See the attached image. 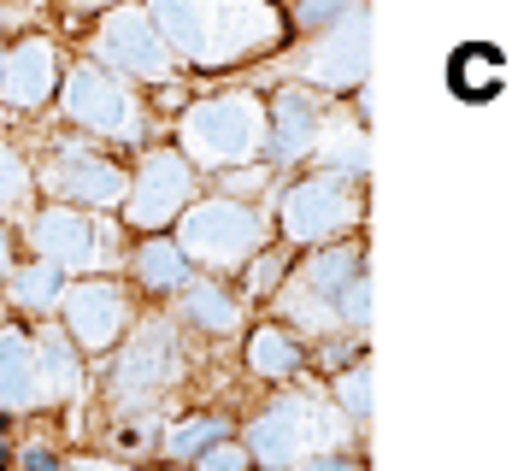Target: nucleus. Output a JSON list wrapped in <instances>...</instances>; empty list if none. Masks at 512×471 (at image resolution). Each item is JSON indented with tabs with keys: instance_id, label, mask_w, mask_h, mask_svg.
Here are the masks:
<instances>
[{
	"instance_id": "39448f33",
	"label": "nucleus",
	"mask_w": 512,
	"mask_h": 471,
	"mask_svg": "<svg viewBox=\"0 0 512 471\" xmlns=\"http://www.w3.org/2000/svg\"><path fill=\"white\" fill-rule=\"evenodd\" d=\"M65 112H71L77 124H89V130H106V136H142L136 101L124 95V83L101 77L95 65H83V71L65 77Z\"/></svg>"
},
{
	"instance_id": "cd10ccee",
	"label": "nucleus",
	"mask_w": 512,
	"mask_h": 471,
	"mask_svg": "<svg viewBox=\"0 0 512 471\" xmlns=\"http://www.w3.org/2000/svg\"><path fill=\"white\" fill-rule=\"evenodd\" d=\"M24 183H30L24 159L12 154V148H0V207H6V201H18V195H24Z\"/></svg>"
},
{
	"instance_id": "0eeeda50",
	"label": "nucleus",
	"mask_w": 512,
	"mask_h": 471,
	"mask_svg": "<svg viewBox=\"0 0 512 471\" xmlns=\"http://www.w3.org/2000/svg\"><path fill=\"white\" fill-rule=\"evenodd\" d=\"M348 218H354V195L342 189V177H307V183H295L289 201H283V224H289L295 242L336 236Z\"/></svg>"
},
{
	"instance_id": "f3484780",
	"label": "nucleus",
	"mask_w": 512,
	"mask_h": 471,
	"mask_svg": "<svg viewBox=\"0 0 512 471\" xmlns=\"http://www.w3.org/2000/svg\"><path fill=\"white\" fill-rule=\"evenodd\" d=\"M36 377H42V395H53V401L77 395V354H71L65 330H42L36 336Z\"/></svg>"
},
{
	"instance_id": "20e7f679",
	"label": "nucleus",
	"mask_w": 512,
	"mask_h": 471,
	"mask_svg": "<svg viewBox=\"0 0 512 471\" xmlns=\"http://www.w3.org/2000/svg\"><path fill=\"white\" fill-rule=\"evenodd\" d=\"M277 36V12L271 6H201V36H195V59L201 65H230L242 53L265 48Z\"/></svg>"
},
{
	"instance_id": "c9c22d12",
	"label": "nucleus",
	"mask_w": 512,
	"mask_h": 471,
	"mask_svg": "<svg viewBox=\"0 0 512 471\" xmlns=\"http://www.w3.org/2000/svg\"><path fill=\"white\" fill-rule=\"evenodd\" d=\"M0 71H6V59H0Z\"/></svg>"
},
{
	"instance_id": "b1692460",
	"label": "nucleus",
	"mask_w": 512,
	"mask_h": 471,
	"mask_svg": "<svg viewBox=\"0 0 512 471\" xmlns=\"http://www.w3.org/2000/svg\"><path fill=\"white\" fill-rule=\"evenodd\" d=\"M318 159H330V165H342V171H365V136H359V130H330V136L318 142Z\"/></svg>"
},
{
	"instance_id": "4468645a",
	"label": "nucleus",
	"mask_w": 512,
	"mask_h": 471,
	"mask_svg": "<svg viewBox=\"0 0 512 471\" xmlns=\"http://www.w3.org/2000/svg\"><path fill=\"white\" fill-rule=\"evenodd\" d=\"M53 195H71V201H89V207H112L118 195H124V177L112 171V165H101V159H65L59 171L48 177Z\"/></svg>"
},
{
	"instance_id": "473e14b6",
	"label": "nucleus",
	"mask_w": 512,
	"mask_h": 471,
	"mask_svg": "<svg viewBox=\"0 0 512 471\" xmlns=\"http://www.w3.org/2000/svg\"><path fill=\"white\" fill-rule=\"evenodd\" d=\"M71 471H124V466H106V460H77Z\"/></svg>"
},
{
	"instance_id": "1a4fd4ad",
	"label": "nucleus",
	"mask_w": 512,
	"mask_h": 471,
	"mask_svg": "<svg viewBox=\"0 0 512 471\" xmlns=\"http://www.w3.org/2000/svg\"><path fill=\"white\" fill-rule=\"evenodd\" d=\"M106 230H95L89 218L77 212H42L30 224V242L42 248V260L59 265V271H83V265H101L106 260Z\"/></svg>"
},
{
	"instance_id": "2f4dec72",
	"label": "nucleus",
	"mask_w": 512,
	"mask_h": 471,
	"mask_svg": "<svg viewBox=\"0 0 512 471\" xmlns=\"http://www.w3.org/2000/svg\"><path fill=\"white\" fill-rule=\"evenodd\" d=\"M301 471H359V466H348V460H307Z\"/></svg>"
},
{
	"instance_id": "393cba45",
	"label": "nucleus",
	"mask_w": 512,
	"mask_h": 471,
	"mask_svg": "<svg viewBox=\"0 0 512 471\" xmlns=\"http://www.w3.org/2000/svg\"><path fill=\"white\" fill-rule=\"evenodd\" d=\"M218 436H224V424H212V419H189L183 430H171V436H165V448H171V454H201V448H212Z\"/></svg>"
},
{
	"instance_id": "9b49d317",
	"label": "nucleus",
	"mask_w": 512,
	"mask_h": 471,
	"mask_svg": "<svg viewBox=\"0 0 512 471\" xmlns=\"http://www.w3.org/2000/svg\"><path fill=\"white\" fill-rule=\"evenodd\" d=\"M65 301V324L83 348H112L118 330H124V295L112 283H77L59 295Z\"/></svg>"
},
{
	"instance_id": "c756f323",
	"label": "nucleus",
	"mask_w": 512,
	"mask_h": 471,
	"mask_svg": "<svg viewBox=\"0 0 512 471\" xmlns=\"http://www.w3.org/2000/svg\"><path fill=\"white\" fill-rule=\"evenodd\" d=\"M277 271H283V260H259V265H254V277H248V283H254L259 295H265V289H271V277H277Z\"/></svg>"
},
{
	"instance_id": "f704fd0d",
	"label": "nucleus",
	"mask_w": 512,
	"mask_h": 471,
	"mask_svg": "<svg viewBox=\"0 0 512 471\" xmlns=\"http://www.w3.org/2000/svg\"><path fill=\"white\" fill-rule=\"evenodd\" d=\"M0 271H6V236H0Z\"/></svg>"
},
{
	"instance_id": "aec40b11",
	"label": "nucleus",
	"mask_w": 512,
	"mask_h": 471,
	"mask_svg": "<svg viewBox=\"0 0 512 471\" xmlns=\"http://www.w3.org/2000/svg\"><path fill=\"white\" fill-rule=\"evenodd\" d=\"M248 366H254L259 377H289V371H295V342H289L283 330H254Z\"/></svg>"
},
{
	"instance_id": "4be33fe9",
	"label": "nucleus",
	"mask_w": 512,
	"mask_h": 471,
	"mask_svg": "<svg viewBox=\"0 0 512 471\" xmlns=\"http://www.w3.org/2000/svg\"><path fill=\"white\" fill-rule=\"evenodd\" d=\"M348 277H354V254H348V248H330V254H318V260L307 265L301 289H307V295H330V289H342Z\"/></svg>"
},
{
	"instance_id": "a211bd4d",
	"label": "nucleus",
	"mask_w": 512,
	"mask_h": 471,
	"mask_svg": "<svg viewBox=\"0 0 512 471\" xmlns=\"http://www.w3.org/2000/svg\"><path fill=\"white\" fill-rule=\"evenodd\" d=\"M448 83L460 89L465 101H489V95L501 89V53L489 48V42H471V48L448 65Z\"/></svg>"
},
{
	"instance_id": "dca6fc26",
	"label": "nucleus",
	"mask_w": 512,
	"mask_h": 471,
	"mask_svg": "<svg viewBox=\"0 0 512 471\" xmlns=\"http://www.w3.org/2000/svg\"><path fill=\"white\" fill-rule=\"evenodd\" d=\"M265 142H277L271 154L277 159H295L312 148V95L307 89H283L277 101H271V136Z\"/></svg>"
},
{
	"instance_id": "ddd939ff",
	"label": "nucleus",
	"mask_w": 512,
	"mask_h": 471,
	"mask_svg": "<svg viewBox=\"0 0 512 471\" xmlns=\"http://www.w3.org/2000/svg\"><path fill=\"white\" fill-rule=\"evenodd\" d=\"M42 401V377H36V348L18 330H0V413L12 407H36Z\"/></svg>"
},
{
	"instance_id": "bb28decb",
	"label": "nucleus",
	"mask_w": 512,
	"mask_h": 471,
	"mask_svg": "<svg viewBox=\"0 0 512 471\" xmlns=\"http://www.w3.org/2000/svg\"><path fill=\"white\" fill-rule=\"evenodd\" d=\"M342 407H348V419H359L365 424V413H371V371L359 366V371H342Z\"/></svg>"
},
{
	"instance_id": "412c9836",
	"label": "nucleus",
	"mask_w": 512,
	"mask_h": 471,
	"mask_svg": "<svg viewBox=\"0 0 512 471\" xmlns=\"http://www.w3.org/2000/svg\"><path fill=\"white\" fill-rule=\"evenodd\" d=\"M189 318L201 324V330H236V301L230 295H218L212 283H201V289H189Z\"/></svg>"
},
{
	"instance_id": "5701e85b",
	"label": "nucleus",
	"mask_w": 512,
	"mask_h": 471,
	"mask_svg": "<svg viewBox=\"0 0 512 471\" xmlns=\"http://www.w3.org/2000/svg\"><path fill=\"white\" fill-rule=\"evenodd\" d=\"M12 301L18 307H48L59 301V265H30V271H18V283H12Z\"/></svg>"
},
{
	"instance_id": "2eb2a0df",
	"label": "nucleus",
	"mask_w": 512,
	"mask_h": 471,
	"mask_svg": "<svg viewBox=\"0 0 512 471\" xmlns=\"http://www.w3.org/2000/svg\"><path fill=\"white\" fill-rule=\"evenodd\" d=\"M307 77H312V83H336V89H348V83L365 77V18H348V36H336V42L312 48Z\"/></svg>"
},
{
	"instance_id": "f8f14e48",
	"label": "nucleus",
	"mask_w": 512,
	"mask_h": 471,
	"mask_svg": "<svg viewBox=\"0 0 512 471\" xmlns=\"http://www.w3.org/2000/svg\"><path fill=\"white\" fill-rule=\"evenodd\" d=\"M0 95L12 106H42L53 95V48L48 42H24L0 71Z\"/></svg>"
},
{
	"instance_id": "423d86ee",
	"label": "nucleus",
	"mask_w": 512,
	"mask_h": 471,
	"mask_svg": "<svg viewBox=\"0 0 512 471\" xmlns=\"http://www.w3.org/2000/svg\"><path fill=\"white\" fill-rule=\"evenodd\" d=\"M171 377H177V348H171V330H165V324H148V330L124 348L112 395H118V407H148L159 389H171Z\"/></svg>"
},
{
	"instance_id": "9d476101",
	"label": "nucleus",
	"mask_w": 512,
	"mask_h": 471,
	"mask_svg": "<svg viewBox=\"0 0 512 471\" xmlns=\"http://www.w3.org/2000/svg\"><path fill=\"white\" fill-rule=\"evenodd\" d=\"M189 165L177 154H154L142 165V177H136V195L124 201V218L130 224H165L177 207H189Z\"/></svg>"
},
{
	"instance_id": "6ab92c4d",
	"label": "nucleus",
	"mask_w": 512,
	"mask_h": 471,
	"mask_svg": "<svg viewBox=\"0 0 512 471\" xmlns=\"http://www.w3.org/2000/svg\"><path fill=\"white\" fill-rule=\"evenodd\" d=\"M136 271H142V283H154V289H183V283H189V260H183V248H171V242H148L142 260H136Z\"/></svg>"
},
{
	"instance_id": "7ed1b4c3",
	"label": "nucleus",
	"mask_w": 512,
	"mask_h": 471,
	"mask_svg": "<svg viewBox=\"0 0 512 471\" xmlns=\"http://www.w3.org/2000/svg\"><path fill=\"white\" fill-rule=\"evenodd\" d=\"M254 242H259L254 212L230 207V201H206V207H195L183 218V260H206L224 271V265L248 260Z\"/></svg>"
},
{
	"instance_id": "6e6552de",
	"label": "nucleus",
	"mask_w": 512,
	"mask_h": 471,
	"mask_svg": "<svg viewBox=\"0 0 512 471\" xmlns=\"http://www.w3.org/2000/svg\"><path fill=\"white\" fill-rule=\"evenodd\" d=\"M101 53L106 65H118L130 77H165L171 71V53H165L148 12H112L101 24Z\"/></svg>"
},
{
	"instance_id": "f257e3e1",
	"label": "nucleus",
	"mask_w": 512,
	"mask_h": 471,
	"mask_svg": "<svg viewBox=\"0 0 512 471\" xmlns=\"http://www.w3.org/2000/svg\"><path fill=\"white\" fill-rule=\"evenodd\" d=\"M259 142H265V106H259L254 95L201 101L189 118H183V148H189V159L218 165V171H230V165L254 159Z\"/></svg>"
},
{
	"instance_id": "72a5a7b5",
	"label": "nucleus",
	"mask_w": 512,
	"mask_h": 471,
	"mask_svg": "<svg viewBox=\"0 0 512 471\" xmlns=\"http://www.w3.org/2000/svg\"><path fill=\"white\" fill-rule=\"evenodd\" d=\"M30 471H53V460H48V454H42V448L30 454Z\"/></svg>"
},
{
	"instance_id": "f03ea898",
	"label": "nucleus",
	"mask_w": 512,
	"mask_h": 471,
	"mask_svg": "<svg viewBox=\"0 0 512 471\" xmlns=\"http://www.w3.org/2000/svg\"><path fill=\"white\" fill-rule=\"evenodd\" d=\"M342 436V424H330V413L307 401V395H295V401H277L265 419L248 430V454H259L265 466H289V460H301L307 448H324V442H336Z\"/></svg>"
},
{
	"instance_id": "c85d7f7f",
	"label": "nucleus",
	"mask_w": 512,
	"mask_h": 471,
	"mask_svg": "<svg viewBox=\"0 0 512 471\" xmlns=\"http://www.w3.org/2000/svg\"><path fill=\"white\" fill-rule=\"evenodd\" d=\"M242 466H248V454L230 448V442H212V448L195 454V471H242Z\"/></svg>"
},
{
	"instance_id": "a878e982",
	"label": "nucleus",
	"mask_w": 512,
	"mask_h": 471,
	"mask_svg": "<svg viewBox=\"0 0 512 471\" xmlns=\"http://www.w3.org/2000/svg\"><path fill=\"white\" fill-rule=\"evenodd\" d=\"M336 318H342V324H359V330H365V318H371V283H365L359 271L342 283V307H336Z\"/></svg>"
},
{
	"instance_id": "7c9ffc66",
	"label": "nucleus",
	"mask_w": 512,
	"mask_h": 471,
	"mask_svg": "<svg viewBox=\"0 0 512 471\" xmlns=\"http://www.w3.org/2000/svg\"><path fill=\"white\" fill-rule=\"evenodd\" d=\"M259 183H265V171H236V177H230V189H242V195L259 189Z\"/></svg>"
}]
</instances>
